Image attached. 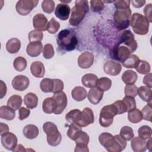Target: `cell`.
<instances>
[{
    "mask_svg": "<svg viewBox=\"0 0 152 152\" xmlns=\"http://www.w3.org/2000/svg\"><path fill=\"white\" fill-rule=\"evenodd\" d=\"M99 141L109 152H121L126 146V140L121 135L113 136L108 132H102L99 136Z\"/></svg>",
    "mask_w": 152,
    "mask_h": 152,
    "instance_id": "6da1fadb",
    "label": "cell"
},
{
    "mask_svg": "<svg viewBox=\"0 0 152 152\" xmlns=\"http://www.w3.org/2000/svg\"><path fill=\"white\" fill-rule=\"evenodd\" d=\"M56 40L59 48L65 51L74 50L78 42L76 33L71 28H66L60 31Z\"/></svg>",
    "mask_w": 152,
    "mask_h": 152,
    "instance_id": "7a4b0ae2",
    "label": "cell"
},
{
    "mask_svg": "<svg viewBox=\"0 0 152 152\" xmlns=\"http://www.w3.org/2000/svg\"><path fill=\"white\" fill-rule=\"evenodd\" d=\"M89 11L88 2L86 0H77L75 5L71 10V14L69 20L72 26H78L84 18Z\"/></svg>",
    "mask_w": 152,
    "mask_h": 152,
    "instance_id": "3957f363",
    "label": "cell"
},
{
    "mask_svg": "<svg viewBox=\"0 0 152 152\" xmlns=\"http://www.w3.org/2000/svg\"><path fill=\"white\" fill-rule=\"evenodd\" d=\"M149 21L142 14L135 12L134 13L129 21L134 32L139 35H145L148 32Z\"/></svg>",
    "mask_w": 152,
    "mask_h": 152,
    "instance_id": "277c9868",
    "label": "cell"
},
{
    "mask_svg": "<svg viewBox=\"0 0 152 152\" xmlns=\"http://www.w3.org/2000/svg\"><path fill=\"white\" fill-rule=\"evenodd\" d=\"M43 129L46 134V140L51 146L58 145L62 140V136L58 129L57 126L53 122H46L43 124Z\"/></svg>",
    "mask_w": 152,
    "mask_h": 152,
    "instance_id": "5b68a950",
    "label": "cell"
},
{
    "mask_svg": "<svg viewBox=\"0 0 152 152\" xmlns=\"http://www.w3.org/2000/svg\"><path fill=\"white\" fill-rule=\"evenodd\" d=\"M131 13L130 8L117 9L115 11L113 14V21L115 27L118 30H125L129 27Z\"/></svg>",
    "mask_w": 152,
    "mask_h": 152,
    "instance_id": "8992f818",
    "label": "cell"
},
{
    "mask_svg": "<svg viewBox=\"0 0 152 152\" xmlns=\"http://www.w3.org/2000/svg\"><path fill=\"white\" fill-rule=\"evenodd\" d=\"M116 115H118L117 109L113 103L103 106L100 113L99 121L100 125L104 128L109 127L113 123V118Z\"/></svg>",
    "mask_w": 152,
    "mask_h": 152,
    "instance_id": "52a82bcc",
    "label": "cell"
},
{
    "mask_svg": "<svg viewBox=\"0 0 152 152\" xmlns=\"http://www.w3.org/2000/svg\"><path fill=\"white\" fill-rule=\"evenodd\" d=\"M118 43L123 44V45L127 47L131 53L135 51L138 47L137 42L134 38V35L129 30H125L121 33Z\"/></svg>",
    "mask_w": 152,
    "mask_h": 152,
    "instance_id": "ba28073f",
    "label": "cell"
},
{
    "mask_svg": "<svg viewBox=\"0 0 152 152\" xmlns=\"http://www.w3.org/2000/svg\"><path fill=\"white\" fill-rule=\"evenodd\" d=\"M131 54L129 49L124 45L117 44L110 52V57L121 62H124Z\"/></svg>",
    "mask_w": 152,
    "mask_h": 152,
    "instance_id": "9c48e42d",
    "label": "cell"
},
{
    "mask_svg": "<svg viewBox=\"0 0 152 152\" xmlns=\"http://www.w3.org/2000/svg\"><path fill=\"white\" fill-rule=\"evenodd\" d=\"M39 0H20L17 2L15 9L20 15L25 16L28 15L37 6Z\"/></svg>",
    "mask_w": 152,
    "mask_h": 152,
    "instance_id": "30bf717a",
    "label": "cell"
},
{
    "mask_svg": "<svg viewBox=\"0 0 152 152\" xmlns=\"http://www.w3.org/2000/svg\"><path fill=\"white\" fill-rule=\"evenodd\" d=\"M1 136V143L4 147L6 149L11 151H13L16 147L17 144V136L10 132L4 133Z\"/></svg>",
    "mask_w": 152,
    "mask_h": 152,
    "instance_id": "8fae6325",
    "label": "cell"
},
{
    "mask_svg": "<svg viewBox=\"0 0 152 152\" xmlns=\"http://www.w3.org/2000/svg\"><path fill=\"white\" fill-rule=\"evenodd\" d=\"M94 116L93 110L89 107H85L81 112V118L77 125L81 127H86L94 122Z\"/></svg>",
    "mask_w": 152,
    "mask_h": 152,
    "instance_id": "7c38bea8",
    "label": "cell"
},
{
    "mask_svg": "<svg viewBox=\"0 0 152 152\" xmlns=\"http://www.w3.org/2000/svg\"><path fill=\"white\" fill-rule=\"evenodd\" d=\"M11 84L14 90L17 91H24L28 88L30 81L26 76L18 75L13 78Z\"/></svg>",
    "mask_w": 152,
    "mask_h": 152,
    "instance_id": "4fadbf2b",
    "label": "cell"
},
{
    "mask_svg": "<svg viewBox=\"0 0 152 152\" xmlns=\"http://www.w3.org/2000/svg\"><path fill=\"white\" fill-rule=\"evenodd\" d=\"M122 69V66L120 63L115 61L109 60L106 61L103 65L104 72L111 76L118 75Z\"/></svg>",
    "mask_w": 152,
    "mask_h": 152,
    "instance_id": "5bb4252c",
    "label": "cell"
},
{
    "mask_svg": "<svg viewBox=\"0 0 152 152\" xmlns=\"http://www.w3.org/2000/svg\"><path fill=\"white\" fill-rule=\"evenodd\" d=\"M53 97L55 99L57 104V109L54 113L55 115H59L64 112V109L67 106L68 101L65 92L61 91L59 93L54 94Z\"/></svg>",
    "mask_w": 152,
    "mask_h": 152,
    "instance_id": "9a60e30c",
    "label": "cell"
},
{
    "mask_svg": "<svg viewBox=\"0 0 152 152\" xmlns=\"http://www.w3.org/2000/svg\"><path fill=\"white\" fill-rule=\"evenodd\" d=\"M94 56L90 52H84L78 58V65L83 69L89 68L93 64Z\"/></svg>",
    "mask_w": 152,
    "mask_h": 152,
    "instance_id": "2e32d148",
    "label": "cell"
},
{
    "mask_svg": "<svg viewBox=\"0 0 152 152\" xmlns=\"http://www.w3.org/2000/svg\"><path fill=\"white\" fill-rule=\"evenodd\" d=\"M48 21L46 17L42 14H36L33 18V26L35 30L39 31L47 30Z\"/></svg>",
    "mask_w": 152,
    "mask_h": 152,
    "instance_id": "e0dca14e",
    "label": "cell"
},
{
    "mask_svg": "<svg viewBox=\"0 0 152 152\" xmlns=\"http://www.w3.org/2000/svg\"><path fill=\"white\" fill-rule=\"evenodd\" d=\"M71 8L65 3H59L57 5L55 10V14L57 18L61 20H66L69 16Z\"/></svg>",
    "mask_w": 152,
    "mask_h": 152,
    "instance_id": "ac0fdd59",
    "label": "cell"
},
{
    "mask_svg": "<svg viewBox=\"0 0 152 152\" xmlns=\"http://www.w3.org/2000/svg\"><path fill=\"white\" fill-rule=\"evenodd\" d=\"M43 50V45L41 42L36 41L30 42L26 48L27 55L31 57H37L40 55Z\"/></svg>",
    "mask_w": 152,
    "mask_h": 152,
    "instance_id": "d6986e66",
    "label": "cell"
},
{
    "mask_svg": "<svg viewBox=\"0 0 152 152\" xmlns=\"http://www.w3.org/2000/svg\"><path fill=\"white\" fill-rule=\"evenodd\" d=\"M103 97V91L97 87L90 88L87 94L88 101L93 104H98L101 101Z\"/></svg>",
    "mask_w": 152,
    "mask_h": 152,
    "instance_id": "ffe728a7",
    "label": "cell"
},
{
    "mask_svg": "<svg viewBox=\"0 0 152 152\" xmlns=\"http://www.w3.org/2000/svg\"><path fill=\"white\" fill-rule=\"evenodd\" d=\"M131 148L134 152H144L146 151V141L140 137H135L131 139Z\"/></svg>",
    "mask_w": 152,
    "mask_h": 152,
    "instance_id": "44dd1931",
    "label": "cell"
},
{
    "mask_svg": "<svg viewBox=\"0 0 152 152\" xmlns=\"http://www.w3.org/2000/svg\"><path fill=\"white\" fill-rule=\"evenodd\" d=\"M31 74L36 78H42L45 73V68L43 64L40 61L33 62L30 66Z\"/></svg>",
    "mask_w": 152,
    "mask_h": 152,
    "instance_id": "7402d4cb",
    "label": "cell"
},
{
    "mask_svg": "<svg viewBox=\"0 0 152 152\" xmlns=\"http://www.w3.org/2000/svg\"><path fill=\"white\" fill-rule=\"evenodd\" d=\"M57 109V104L55 99L53 97L46 98L42 104L43 111L48 114L54 113Z\"/></svg>",
    "mask_w": 152,
    "mask_h": 152,
    "instance_id": "603a6c76",
    "label": "cell"
},
{
    "mask_svg": "<svg viewBox=\"0 0 152 152\" xmlns=\"http://www.w3.org/2000/svg\"><path fill=\"white\" fill-rule=\"evenodd\" d=\"M98 77L96 75L88 73L84 75L81 78V82L83 86L87 88H93L96 86Z\"/></svg>",
    "mask_w": 152,
    "mask_h": 152,
    "instance_id": "cb8c5ba5",
    "label": "cell"
},
{
    "mask_svg": "<svg viewBox=\"0 0 152 152\" xmlns=\"http://www.w3.org/2000/svg\"><path fill=\"white\" fill-rule=\"evenodd\" d=\"M23 135L27 139H34L36 138L39 134V130L38 128L33 124H28L25 126L23 129Z\"/></svg>",
    "mask_w": 152,
    "mask_h": 152,
    "instance_id": "d4e9b609",
    "label": "cell"
},
{
    "mask_svg": "<svg viewBox=\"0 0 152 152\" xmlns=\"http://www.w3.org/2000/svg\"><path fill=\"white\" fill-rule=\"evenodd\" d=\"M15 116V112L14 109L9 106H1L0 107V118L7 121H11Z\"/></svg>",
    "mask_w": 152,
    "mask_h": 152,
    "instance_id": "484cf974",
    "label": "cell"
},
{
    "mask_svg": "<svg viewBox=\"0 0 152 152\" xmlns=\"http://www.w3.org/2000/svg\"><path fill=\"white\" fill-rule=\"evenodd\" d=\"M21 48V42L17 38H11L6 43V49L10 53H15Z\"/></svg>",
    "mask_w": 152,
    "mask_h": 152,
    "instance_id": "4316f807",
    "label": "cell"
},
{
    "mask_svg": "<svg viewBox=\"0 0 152 152\" xmlns=\"http://www.w3.org/2000/svg\"><path fill=\"white\" fill-rule=\"evenodd\" d=\"M71 95L73 99L77 102H81L86 98L87 96V92L84 87L81 86H77L72 89L71 91Z\"/></svg>",
    "mask_w": 152,
    "mask_h": 152,
    "instance_id": "83f0119b",
    "label": "cell"
},
{
    "mask_svg": "<svg viewBox=\"0 0 152 152\" xmlns=\"http://www.w3.org/2000/svg\"><path fill=\"white\" fill-rule=\"evenodd\" d=\"M137 94L144 102L151 103V89L147 86H141L138 88Z\"/></svg>",
    "mask_w": 152,
    "mask_h": 152,
    "instance_id": "f1b7e54d",
    "label": "cell"
},
{
    "mask_svg": "<svg viewBox=\"0 0 152 152\" xmlns=\"http://www.w3.org/2000/svg\"><path fill=\"white\" fill-rule=\"evenodd\" d=\"M24 103L28 109H34L38 104V97L33 93H28L24 97Z\"/></svg>",
    "mask_w": 152,
    "mask_h": 152,
    "instance_id": "f546056e",
    "label": "cell"
},
{
    "mask_svg": "<svg viewBox=\"0 0 152 152\" xmlns=\"http://www.w3.org/2000/svg\"><path fill=\"white\" fill-rule=\"evenodd\" d=\"M138 78L137 74L132 70H126L122 75V81L126 84H134Z\"/></svg>",
    "mask_w": 152,
    "mask_h": 152,
    "instance_id": "4dcf8cb0",
    "label": "cell"
},
{
    "mask_svg": "<svg viewBox=\"0 0 152 152\" xmlns=\"http://www.w3.org/2000/svg\"><path fill=\"white\" fill-rule=\"evenodd\" d=\"M54 86V79H50L48 78H43L40 83V89L44 93H53Z\"/></svg>",
    "mask_w": 152,
    "mask_h": 152,
    "instance_id": "1f68e13d",
    "label": "cell"
},
{
    "mask_svg": "<svg viewBox=\"0 0 152 152\" xmlns=\"http://www.w3.org/2000/svg\"><path fill=\"white\" fill-rule=\"evenodd\" d=\"M128 121L133 124H137L141 121L143 119L141 111L138 109H134L128 112Z\"/></svg>",
    "mask_w": 152,
    "mask_h": 152,
    "instance_id": "d6a6232c",
    "label": "cell"
},
{
    "mask_svg": "<svg viewBox=\"0 0 152 152\" xmlns=\"http://www.w3.org/2000/svg\"><path fill=\"white\" fill-rule=\"evenodd\" d=\"M81 112L79 109H73L65 115V119L69 123L77 124L80 119Z\"/></svg>",
    "mask_w": 152,
    "mask_h": 152,
    "instance_id": "836d02e7",
    "label": "cell"
},
{
    "mask_svg": "<svg viewBox=\"0 0 152 152\" xmlns=\"http://www.w3.org/2000/svg\"><path fill=\"white\" fill-rule=\"evenodd\" d=\"M22 102L23 100L20 96L14 94L8 99L7 101V105L16 110L20 109L22 104Z\"/></svg>",
    "mask_w": 152,
    "mask_h": 152,
    "instance_id": "e575fe53",
    "label": "cell"
},
{
    "mask_svg": "<svg viewBox=\"0 0 152 152\" xmlns=\"http://www.w3.org/2000/svg\"><path fill=\"white\" fill-rule=\"evenodd\" d=\"M112 86V81L107 77H102L97 80L96 87L103 91L109 90Z\"/></svg>",
    "mask_w": 152,
    "mask_h": 152,
    "instance_id": "d590c367",
    "label": "cell"
},
{
    "mask_svg": "<svg viewBox=\"0 0 152 152\" xmlns=\"http://www.w3.org/2000/svg\"><path fill=\"white\" fill-rule=\"evenodd\" d=\"M140 60V58L136 55L131 54L130 56L122 62V65L127 68H135Z\"/></svg>",
    "mask_w": 152,
    "mask_h": 152,
    "instance_id": "8d00e7d4",
    "label": "cell"
},
{
    "mask_svg": "<svg viewBox=\"0 0 152 152\" xmlns=\"http://www.w3.org/2000/svg\"><path fill=\"white\" fill-rule=\"evenodd\" d=\"M81 131H82V129H81V126H80L79 125H78L74 123H72L69 125L66 133H67L68 137L72 140L74 141L75 140V138H77V135H78V134Z\"/></svg>",
    "mask_w": 152,
    "mask_h": 152,
    "instance_id": "74e56055",
    "label": "cell"
},
{
    "mask_svg": "<svg viewBox=\"0 0 152 152\" xmlns=\"http://www.w3.org/2000/svg\"><path fill=\"white\" fill-rule=\"evenodd\" d=\"M27 65V62L26 58L22 56L17 57L13 62V66L14 69L19 72L24 71L26 68Z\"/></svg>",
    "mask_w": 152,
    "mask_h": 152,
    "instance_id": "f35d334b",
    "label": "cell"
},
{
    "mask_svg": "<svg viewBox=\"0 0 152 152\" xmlns=\"http://www.w3.org/2000/svg\"><path fill=\"white\" fill-rule=\"evenodd\" d=\"M135 68L136 71L141 74H147L150 72L151 70L150 64L148 62L143 60H140Z\"/></svg>",
    "mask_w": 152,
    "mask_h": 152,
    "instance_id": "ab89813d",
    "label": "cell"
},
{
    "mask_svg": "<svg viewBox=\"0 0 152 152\" xmlns=\"http://www.w3.org/2000/svg\"><path fill=\"white\" fill-rule=\"evenodd\" d=\"M138 133L139 137L144 140H148L151 137V128L148 125H142L139 128Z\"/></svg>",
    "mask_w": 152,
    "mask_h": 152,
    "instance_id": "60d3db41",
    "label": "cell"
},
{
    "mask_svg": "<svg viewBox=\"0 0 152 152\" xmlns=\"http://www.w3.org/2000/svg\"><path fill=\"white\" fill-rule=\"evenodd\" d=\"M120 135L126 141H130L134 137L132 128L128 126H124L121 128Z\"/></svg>",
    "mask_w": 152,
    "mask_h": 152,
    "instance_id": "b9f144b4",
    "label": "cell"
},
{
    "mask_svg": "<svg viewBox=\"0 0 152 152\" xmlns=\"http://www.w3.org/2000/svg\"><path fill=\"white\" fill-rule=\"evenodd\" d=\"M55 2L53 0H44L42 2L43 11L48 14H51L55 8Z\"/></svg>",
    "mask_w": 152,
    "mask_h": 152,
    "instance_id": "7bdbcfd3",
    "label": "cell"
},
{
    "mask_svg": "<svg viewBox=\"0 0 152 152\" xmlns=\"http://www.w3.org/2000/svg\"><path fill=\"white\" fill-rule=\"evenodd\" d=\"M90 140L89 135L85 132L81 131L74 140L76 144L88 145Z\"/></svg>",
    "mask_w": 152,
    "mask_h": 152,
    "instance_id": "ee69618b",
    "label": "cell"
},
{
    "mask_svg": "<svg viewBox=\"0 0 152 152\" xmlns=\"http://www.w3.org/2000/svg\"><path fill=\"white\" fill-rule=\"evenodd\" d=\"M59 27H60L59 23L54 18H52L48 23L47 30L50 34H55L58 31Z\"/></svg>",
    "mask_w": 152,
    "mask_h": 152,
    "instance_id": "f6af8a7d",
    "label": "cell"
},
{
    "mask_svg": "<svg viewBox=\"0 0 152 152\" xmlns=\"http://www.w3.org/2000/svg\"><path fill=\"white\" fill-rule=\"evenodd\" d=\"M122 100L125 104L127 112L136 108V102L134 97L131 96H125V97H124Z\"/></svg>",
    "mask_w": 152,
    "mask_h": 152,
    "instance_id": "bcb514c9",
    "label": "cell"
},
{
    "mask_svg": "<svg viewBox=\"0 0 152 152\" xmlns=\"http://www.w3.org/2000/svg\"><path fill=\"white\" fill-rule=\"evenodd\" d=\"M43 33L37 30H31L28 33V38L30 42H36V41L40 42L43 39Z\"/></svg>",
    "mask_w": 152,
    "mask_h": 152,
    "instance_id": "7dc6e473",
    "label": "cell"
},
{
    "mask_svg": "<svg viewBox=\"0 0 152 152\" xmlns=\"http://www.w3.org/2000/svg\"><path fill=\"white\" fill-rule=\"evenodd\" d=\"M55 54V51L53 46L50 44L48 43L46 44L43 49V56L45 59H49L52 58Z\"/></svg>",
    "mask_w": 152,
    "mask_h": 152,
    "instance_id": "c3c4849f",
    "label": "cell"
},
{
    "mask_svg": "<svg viewBox=\"0 0 152 152\" xmlns=\"http://www.w3.org/2000/svg\"><path fill=\"white\" fill-rule=\"evenodd\" d=\"M141 113L142 115L143 119L145 121H151V115H152V106L151 103H147L142 109Z\"/></svg>",
    "mask_w": 152,
    "mask_h": 152,
    "instance_id": "681fc988",
    "label": "cell"
},
{
    "mask_svg": "<svg viewBox=\"0 0 152 152\" xmlns=\"http://www.w3.org/2000/svg\"><path fill=\"white\" fill-rule=\"evenodd\" d=\"M138 88L135 84H126L125 87L124 93L126 96H131L135 97L137 95Z\"/></svg>",
    "mask_w": 152,
    "mask_h": 152,
    "instance_id": "f907efd6",
    "label": "cell"
},
{
    "mask_svg": "<svg viewBox=\"0 0 152 152\" xmlns=\"http://www.w3.org/2000/svg\"><path fill=\"white\" fill-rule=\"evenodd\" d=\"M90 9L92 11L97 12L103 10L104 8V3L102 1H90Z\"/></svg>",
    "mask_w": 152,
    "mask_h": 152,
    "instance_id": "816d5d0a",
    "label": "cell"
},
{
    "mask_svg": "<svg viewBox=\"0 0 152 152\" xmlns=\"http://www.w3.org/2000/svg\"><path fill=\"white\" fill-rule=\"evenodd\" d=\"M117 109L118 115H121L127 112L125 104L122 100H117L113 103Z\"/></svg>",
    "mask_w": 152,
    "mask_h": 152,
    "instance_id": "f5cc1de1",
    "label": "cell"
},
{
    "mask_svg": "<svg viewBox=\"0 0 152 152\" xmlns=\"http://www.w3.org/2000/svg\"><path fill=\"white\" fill-rule=\"evenodd\" d=\"M131 1L129 0H119L113 1V4L116 9H124L128 8L130 6Z\"/></svg>",
    "mask_w": 152,
    "mask_h": 152,
    "instance_id": "db71d44e",
    "label": "cell"
},
{
    "mask_svg": "<svg viewBox=\"0 0 152 152\" xmlns=\"http://www.w3.org/2000/svg\"><path fill=\"white\" fill-rule=\"evenodd\" d=\"M30 113V109H27L24 107H21L19 109V111H18V118L19 119L22 121L25 119L26 118H27V117L29 116Z\"/></svg>",
    "mask_w": 152,
    "mask_h": 152,
    "instance_id": "11a10c76",
    "label": "cell"
},
{
    "mask_svg": "<svg viewBox=\"0 0 152 152\" xmlns=\"http://www.w3.org/2000/svg\"><path fill=\"white\" fill-rule=\"evenodd\" d=\"M54 90L53 91V94L62 91L64 89V83L60 79H54Z\"/></svg>",
    "mask_w": 152,
    "mask_h": 152,
    "instance_id": "9f6ffc18",
    "label": "cell"
},
{
    "mask_svg": "<svg viewBox=\"0 0 152 152\" xmlns=\"http://www.w3.org/2000/svg\"><path fill=\"white\" fill-rule=\"evenodd\" d=\"M151 9L152 5L151 4H148L145 5V8H144V13L145 14V17L148 20L149 23L152 21L151 20Z\"/></svg>",
    "mask_w": 152,
    "mask_h": 152,
    "instance_id": "6f0895ef",
    "label": "cell"
},
{
    "mask_svg": "<svg viewBox=\"0 0 152 152\" xmlns=\"http://www.w3.org/2000/svg\"><path fill=\"white\" fill-rule=\"evenodd\" d=\"M151 73L149 72L148 74H146L144 78H143V83L147 86V87L149 88L152 87V83H151Z\"/></svg>",
    "mask_w": 152,
    "mask_h": 152,
    "instance_id": "680465c9",
    "label": "cell"
},
{
    "mask_svg": "<svg viewBox=\"0 0 152 152\" xmlns=\"http://www.w3.org/2000/svg\"><path fill=\"white\" fill-rule=\"evenodd\" d=\"M74 151H84V152H88L89 149L88 148L87 145L85 144H76L75 148Z\"/></svg>",
    "mask_w": 152,
    "mask_h": 152,
    "instance_id": "91938a15",
    "label": "cell"
},
{
    "mask_svg": "<svg viewBox=\"0 0 152 152\" xmlns=\"http://www.w3.org/2000/svg\"><path fill=\"white\" fill-rule=\"evenodd\" d=\"M132 5L135 7V8H141L142 6H144L146 2L145 1L143 0V1H141V0H138V1H135V0H133L131 1Z\"/></svg>",
    "mask_w": 152,
    "mask_h": 152,
    "instance_id": "94428289",
    "label": "cell"
},
{
    "mask_svg": "<svg viewBox=\"0 0 152 152\" xmlns=\"http://www.w3.org/2000/svg\"><path fill=\"white\" fill-rule=\"evenodd\" d=\"M7 93V86L5 83H4L2 80L1 81V95L0 98L2 99L5 96Z\"/></svg>",
    "mask_w": 152,
    "mask_h": 152,
    "instance_id": "6125c7cd",
    "label": "cell"
},
{
    "mask_svg": "<svg viewBox=\"0 0 152 152\" xmlns=\"http://www.w3.org/2000/svg\"><path fill=\"white\" fill-rule=\"evenodd\" d=\"M8 131H9L8 126L7 125L1 122V135L8 132Z\"/></svg>",
    "mask_w": 152,
    "mask_h": 152,
    "instance_id": "be15d7a7",
    "label": "cell"
},
{
    "mask_svg": "<svg viewBox=\"0 0 152 152\" xmlns=\"http://www.w3.org/2000/svg\"><path fill=\"white\" fill-rule=\"evenodd\" d=\"M24 147H23L21 144H18L16 147L14 149L13 151H25L24 150Z\"/></svg>",
    "mask_w": 152,
    "mask_h": 152,
    "instance_id": "e7e4bbea",
    "label": "cell"
},
{
    "mask_svg": "<svg viewBox=\"0 0 152 152\" xmlns=\"http://www.w3.org/2000/svg\"><path fill=\"white\" fill-rule=\"evenodd\" d=\"M151 138H150L148 139V141H147V142H146V147H147V148H148V150L150 151H151Z\"/></svg>",
    "mask_w": 152,
    "mask_h": 152,
    "instance_id": "03108f58",
    "label": "cell"
}]
</instances>
